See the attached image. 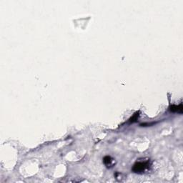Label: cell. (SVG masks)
<instances>
[{"label": "cell", "instance_id": "obj_1", "mask_svg": "<svg viewBox=\"0 0 183 183\" xmlns=\"http://www.w3.org/2000/svg\"><path fill=\"white\" fill-rule=\"evenodd\" d=\"M152 163H151L150 160H145V161H139L137 162L133 167V171L135 173L137 174H143V173L146 172L150 170Z\"/></svg>", "mask_w": 183, "mask_h": 183}, {"label": "cell", "instance_id": "obj_2", "mask_svg": "<svg viewBox=\"0 0 183 183\" xmlns=\"http://www.w3.org/2000/svg\"><path fill=\"white\" fill-rule=\"evenodd\" d=\"M115 160H114L112 157L110 156H105L103 159V163L107 168H112L115 165Z\"/></svg>", "mask_w": 183, "mask_h": 183}, {"label": "cell", "instance_id": "obj_3", "mask_svg": "<svg viewBox=\"0 0 183 183\" xmlns=\"http://www.w3.org/2000/svg\"><path fill=\"white\" fill-rule=\"evenodd\" d=\"M170 111L172 112H177V113H182L183 107L182 105L180 104L179 105H172L170 107Z\"/></svg>", "mask_w": 183, "mask_h": 183}]
</instances>
